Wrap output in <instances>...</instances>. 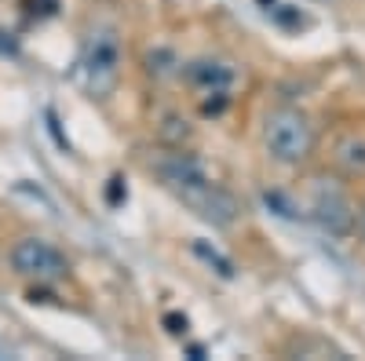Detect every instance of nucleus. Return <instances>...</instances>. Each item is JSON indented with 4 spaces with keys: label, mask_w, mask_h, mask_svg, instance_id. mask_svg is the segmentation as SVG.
Here are the masks:
<instances>
[{
    "label": "nucleus",
    "mask_w": 365,
    "mask_h": 361,
    "mask_svg": "<svg viewBox=\"0 0 365 361\" xmlns=\"http://www.w3.org/2000/svg\"><path fill=\"white\" fill-rule=\"evenodd\" d=\"M154 172L161 179V187L179 204H187L197 219H205L208 226H230V223H237V216H241L237 197L227 187L212 183V179L205 175V168L194 157H187V154L158 157L154 161Z\"/></svg>",
    "instance_id": "f257e3e1"
},
{
    "label": "nucleus",
    "mask_w": 365,
    "mask_h": 361,
    "mask_svg": "<svg viewBox=\"0 0 365 361\" xmlns=\"http://www.w3.org/2000/svg\"><path fill=\"white\" fill-rule=\"evenodd\" d=\"M318 132L311 125V117L296 106H274L263 120V146L270 161H278L285 168H299L314 154Z\"/></svg>",
    "instance_id": "f03ea898"
},
{
    "label": "nucleus",
    "mask_w": 365,
    "mask_h": 361,
    "mask_svg": "<svg viewBox=\"0 0 365 361\" xmlns=\"http://www.w3.org/2000/svg\"><path fill=\"white\" fill-rule=\"evenodd\" d=\"M81 77H84V88L96 99H106L113 88H117V77H120V41L110 26H99L88 33V44L81 51Z\"/></svg>",
    "instance_id": "7ed1b4c3"
},
{
    "label": "nucleus",
    "mask_w": 365,
    "mask_h": 361,
    "mask_svg": "<svg viewBox=\"0 0 365 361\" xmlns=\"http://www.w3.org/2000/svg\"><path fill=\"white\" fill-rule=\"evenodd\" d=\"M11 266H15V274L29 281H63L70 274L66 256L55 245H48L44 237H22L11 248Z\"/></svg>",
    "instance_id": "20e7f679"
},
{
    "label": "nucleus",
    "mask_w": 365,
    "mask_h": 361,
    "mask_svg": "<svg viewBox=\"0 0 365 361\" xmlns=\"http://www.w3.org/2000/svg\"><path fill=\"white\" fill-rule=\"evenodd\" d=\"M311 216L332 237H347L354 230V204H351V197L340 187H325L322 183L314 190V201H311Z\"/></svg>",
    "instance_id": "39448f33"
},
{
    "label": "nucleus",
    "mask_w": 365,
    "mask_h": 361,
    "mask_svg": "<svg viewBox=\"0 0 365 361\" xmlns=\"http://www.w3.org/2000/svg\"><path fill=\"white\" fill-rule=\"evenodd\" d=\"M332 164L344 175H365V135L361 132H344L332 142Z\"/></svg>",
    "instance_id": "423d86ee"
},
{
    "label": "nucleus",
    "mask_w": 365,
    "mask_h": 361,
    "mask_svg": "<svg viewBox=\"0 0 365 361\" xmlns=\"http://www.w3.org/2000/svg\"><path fill=\"white\" fill-rule=\"evenodd\" d=\"M187 80L205 88V92H220V88H230L234 80V70L216 63V58H194V63L187 66Z\"/></svg>",
    "instance_id": "0eeeda50"
},
{
    "label": "nucleus",
    "mask_w": 365,
    "mask_h": 361,
    "mask_svg": "<svg viewBox=\"0 0 365 361\" xmlns=\"http://www.w3.org/2000/svg\"><path fill=\"white\" fill-rule=\"evenodd\" d=\"M175 66H179V58H175L168 48H158V51H150V55H146V73H150V77H158V80L175 77Z\"/></svg>",
    "instance_id": "6e6552de"
},
{
    "label": "nucleus",
    "mask_w": 365,
    "mask_h": 361,
    "mask_svg": "<svg viewBox=\"0 0 365 361\" xmlns=\"http://www.w3.org/2000/svg\"><path fill=\"white\" fill-rule=\"evenodd\" d=\"M194 252H197L208 266H216V274H220V278H234V263H230L227 256H220L216 248H208L205 241H194Z\"/></svg>",
    "instance_id": "1a4fd4ad"
},
{
    "label": "nucleus",
    "mask_w": 365,
    "mask_h": 361,
    "mask_svg": "<svg viewBox=\"0 0 365 361\" xmlns=\"http://www.w3.org/2000/svg\"><path fill=\"white\" fill-rule=\"evenodd\" d=\"M263 201H267V208H278V216H285V219H299V216H303L299 208H296L285 194H278V190H267Z\"/></svg>",
    "instance_id": "9d476101"
},
{
    "label": "nucleus",
    "mask_w": 365,
    "mask_h": 361,
    "mask_svg": "<svg viewBox=\"0 0 365 361\" xmlns=\"http://www.w3.org/2000/svg\"><path fill=\"white\" fill-rule=\"evenodd\" d=\"M125 197H128V190H125V179L113 175V179H110V190H106V201H110V204H120Z\"/></svg>",
    "instance_id": "9b49d317"
},
{
    "label": "nucleus",
    "mask_w": 365,
    "mask_h": 361,
    "mask_svg": "<svg viewBox=\"0 0 365 361\" xmlns=\"http://www.w3.org/2000/svg\"><path fill=\"white\" fill-rule=\"evenodd\" d=\"M201 110H205V113H223V110H227V88H220L216 99H205Z\"/></svg>",
    "instance_id": "f8f14e48"
},
{
    "label": "nucleus",
    "mask_w": 365,
    "mask_h": 361,
    "mask_svg": "<svg viewBox=\"0 0 365 361\" xmlns=\"http://www.w3.org/2000/svg\"><path fill=\"white\" fill-rule=\"evenodd\" d=\"M165 328L172 336H182V333H187V318H182V314H165Z\"/></svg>",
    "instance_id": "ddd939ff"
},
{
    "label": "nucleus",
    "mask_w": 365,
    "mask_h": 361,
    "mask_svg": "<svg viewBox=\"0 0 365 361\" xmlns=\"http://www.w3.org/2000/svg\"><path fill=\"white\" fill-rule=\"evenodd\" d=\"M361 234H365V208H361Z\"/></svg>",
    "instance_id": "4468645a"
}]
</instances>
